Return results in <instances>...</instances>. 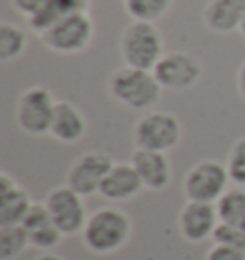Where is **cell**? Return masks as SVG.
<instances>
[{
	"label": "cell",
	"mask_w": 245,
	"mask_h": 260,
	"mask_svg": "<svg viewBox=\"0 0 245 260\" xmlns=\"http://www.w3.org/2000/svg\"><path fill=\"white\" fill-rule=\"evenodd\" d=\"M46 209L54 224L64 236H73L84 230L86 226V207L82 201V195L67 186H59L52 189L46 197Z\"/></svg>",
	"instance_id": "ba28073f"
},
{
	"label": "cell",
	"mask_w": 245,
	"mask_h": 260,
	"mask_svg": "<svg viewBox=\"0 0 245 260\" xmlns=\"http://www.w3.org/2000/svg\"><path fill=\"white\" fill-rule=\"evenodd\" d=\"M131 218L115 207L98 209L88 216L82 230V241L96 254H111L122 249L131 237Z\"/></svg>",
	"instance_id": "6da1fadb"
},
{
	"label": "cell",
	"mask_w": 245,
	"mask_h": 260,
	"mask_svg": "<svg viewBox=\"0 0 245 260\" xmlns=\"http://www.w3.org/2000/svg\"><path fill=\"white\" fill-rule=\"evenodd\" d=\"M237 31L241 32V37H243V39H245V17H243V19H241V25H239V29H237Z\"/></svg>",
	"instance_id": "f546056e"
},
{
	"label": "cell",
	"mask_w": 245,
	"mask_h": 260,
	"mask_svg": "<svg viewBox=\"0 0 245 260\" xmlns=\"http://www.w3.org/2000/svg\"><path fill=\"white\" fill-rule=\"evenodd\" d=\"M46 48L57 54H77L88 48L94 39V21L88 12L67 16L41 37Z\"/></svg>",
	"instance_id": "52a82bcc"
},
{
	"label": "cell",
	"mask_w": 245,
	"mask_h": 260,
	"mask_svg": "<svg viewBox=\"0 0 245 260\" xmlns=\"http://www.w3.org/2000/svg\"><path fill=\"white\" fill-rule=\"evenodd\" d=\"M121 56L129 67L154 71L163 57V37L156 23L132 21L121 37Z\"/></svg>",
	"instance_id": "3957f363"
},
{
	"label": "cell",
	"mask_w": 245,
	"mask_h": 260,
	"mask_svg": "<svg viewBox=\"0 0 245 260\" xmlns=\"http://www.w3.org/2000/svg\"><path fill=\"white\" fill-rule=\"evenodd\" d=\"M172 0H125V10L134 21L156 23L171 10Z\"/></svg>",
	"instance_id": "44dd1931"
},
{
	"label": "cell",
	"mask_w": 245,
	"mask_h": 260,
	"mask_svg": "<svg viewBox=\"0 0 245 260\" xmlns=\"http://www.w3.org/2000/svg\"><path fill=\"white\" fill-rule=\"evenodd\" d=\"M21 226L27 230V236H29V243L35 249H42V251H48L59 245L64 234L57 230V226L54 224V220L50 216L46 205L33 203L31 211L27 212L23 224Z\"/></svg>",
	"instance_id": "5bb4252c"
},
{
	"label": "cell",
	"mask_w": 245,
	"mask_h": 260,
	"mask_svg": "<svg viewBox=\"0 0 245 260\" xmlns=\"http://www.w3.org/2000/svg\"><path fill=\"white\" fill-rule=\"evenodd\" d=\"M230 174L226 165L212 159L196 162L184 178V195L188 201L199 203H217L222 195L228 191Z\"/></svg>",
	"instance_id": "5b68a950"
},
{
	"label": "cell",
	"mask_w": 245,
	"mask_h": 260,
	"mask_svg": "<svg viewBox=\"0 0 245 260\" xmlns=\"http://www.w3.org/2000/svg\"><path fill=\"white\" fill-rule=\"evenodd\" d=\"M201 63L188 52H169L163 54V57L154 67L157 82L163 90H188L196 86L201 79Z\"/></svg>",
	"instance_id": "9c48e42d"
},
{
	"label": "cell",
	"mask_w": 245,
	"mask_h": 260,
	"mask_svg": "<svg viewBox=\"0 0 245 260\" xmlns=\"http://www.w3.org/2000/svg\"><path fill=\"white\" fill-rule=\"evenodd\" d=\"M46 0H12V6L16 12H19L21 16L31 17L33 14H37L39 10L44 6Z\"/></svg>",
	"instance_id": "484cf974"
},
{
	"label": "cell",
	"mask_w": 245,
	"mask_h": 260,
	"mask_svg": "<svg viewBox=\"0 0 245 260\" xmlns=\"http://www.w3.org/2000/svg\"><path fill=\"white\" fill-rule=\"evenodd\" d=\"M27 230L19 226H0V258L12 260L29 247Z\"/></svg>",
	"instance_id": "7402d4cb"
},
{
	"label": "cell",
	"mask_w": 245,
	"mask_h": 260,
	"mask_svg": "<svg viewBox=\"0 0 245 260\" xmlns=\"http://www.w3.org/2000/svg\"><path fill=\"white\" fill-rule=\"evenodd\" d=\"M56 100L46 86H31L21 94L16 107L17 126L33 136L50 134Z\"/></svg>",
	"instance_id": "8992f818"
},
{
	"label": "cell",
	"mask_w": 245,
	"mask_h": 260,
	"mask_svg": "<svg viewBox=\"0 0 245 260\" xmlns=\"http://www.w3.org/2000/svg\"><path fill=\"white\" fill-rule=\"evenodd\" d=\"M245 17V0H209L203 10V23L217 35L237 31Z\"/></svg>",
	"instance_id": "9a60e30c"
},
{
	"label": "cell",
	"mask_w": 245,
	"mask_h": 260,
	"mask_svg": "<svg viewBox=\"0 0 245 260\" xmlns=\"http://www.w3.org/2000/svg\"><path fill=\"white\" fill-rule=\"evenodd\" d=\"M226 169H228L230 180L236 186H245V138H239L232 146L228 161H226Z\"/></svg>",
	"instance_id": "603a6c76"
},
{
	"label": "cell",
	"mask_w": 245,
	"mask_h": 260,
	"mask_svg": "<svg viewBox=\"0 0 245 260\" xmlns=\"http://www.w3.org/2000/svg\"><path fill=\"white\" fill-rule=\"evenodd\" d=\"M113 165V159L107 153H102V151L84 153L81 159L73 162V167L67 172V186L82 197L100 193V186Z\"/></svg>",
	"instance_id": "30bf717a"
},
{
	"label": "cell",
	"mask_w": 245,
	"mask_h": 260,
	"mask_svg": "<svg viewBox=\"0 0 245 260\" xmlns=\"http://www.w3.org/2000/svg\"><path fill=\"white\" fill-rule=\"evenodd\" d=\"M205 260H245V252L239 249L226 247V245H215L211 251L207 252Z\"/></svg>",
	"instance_id": "d4e9b609"
},
{
	"label": "cell",
	"mask_w": 245,
	"mask_h": 260,
	"mask_svg": "<svg viewBox=\"0 0 245 260\" xmlns=\"http://www.w3.org/2000/svg\"><path fill=\"white\" fill-rule=\"evenodd\" d=\"M17 182L12 176H10L8 172H0V193H6L10 191L12 187H16Z\"/></svg>",
	"instance_id": "4316f807"
},
{
	"label": "cell",
	"mask_w": 245,
	"mask_h": 260,
	"mask_svg": "<svg viewBox=\"0 0 245 260\" xmlns=\"http://www.w3.org/2000/svg\"><path fill=\"white\" fill-rule=\"evenodd\" d=\"M215 245H226L232 249H239L245 252V230L228 224H219L212 234Z\"/></svg>",
	"instance_id": "cb8c5ba5"
},
{
	"label": "cell",
	"mask_w": 245,
	"mask_h": 260,
	"mask_svg": "<svg viewBox=\"0 0 245 260\" xmlns=\"http://www.w3.org/2000/svg\"><path fill=\"white\" fill-rule=\"evenodd\" d=\"M142 187L144 184L132 162H115L100 186V195L107 201H127L136 197Z\"/></svg>",
	"instance_id": "4fadbf2b"
},
{
	"label": "cell",
	"mask_w": 245,
	"mask_h": 260,
	"mask_svg": "<svg viewBox=\"0 0 245 260\" xmlns=\"http://www.w3.org/2000/svg\"><path fill=\"white\" fill-rule=\"evenodd\" d=\"M50 134L64 144H75L86 134V119L71 102H56Z\"/></svg>",
	"instance_id": "e0dca14e"
},
{
	"label": "cell",
	"mask_w": 245,
	"mask_h": 260,
	"mask_svg": "<svg viewBox=\"0 0 245 260\" xmlns=\"http://www.w3.org/2000/svg\"><path fill=\"white\" fill-rule=\"evenodd\" d=\"M25 46H27V35L23 29L8 21H2L0 23V61L8 63L17 59L25 52Z\"/></svg>",
	"instance_id": "ffe728a7"
},
{
	"label": "cell",
	"mask_w": 245,
	"mask_h": 260,
	"mask_svg": "<svg viewBox=\"0 0 245 260\" xmlns=\"http://www.w3.org/2000/svg\"><path fill=\"white\" fill-rule=\"evenodd\" d=\"M237 90H239L241 98L245 100V61L241 63L239 71H237Z\"/></svg>",
	"instance_id": "83f0119b"
},
{
	"label": "cell",
	"mask_w": 245,
	"mask_h": 260,
	"mask_svg": "<svg viewBox=\"0 0 245 260\" xmlns=\"http://www.w3.org/2000/svg\"><path fill=\"white\" fill-rule=\"evenodd\" d=\"M161 90L163 88L157 82L154 71L136 69L129 65L117 69L109 79V94L121 106L134 111L151 109L161 100Z\"/></svg>",
	"instance_id": "7a4b0ae2"
},
{
	"label": "cell",
	"mask_w": 245,
	"mask_h": 260,
	"mask_svg": "<svg viewBox=\"0 0 245 260\" xmlns=\"http://www.w3.org/2000/svg\"><path fill=\"white\" fill-rule=\"evenodd\" d=\"M86 10H88V0H46L37 14L27 17V23L31 27V31L42 37L48 29H52L67 16L86 12Z\"/></svg>",
	"instance_id": "2e32d148"
},
{
	"label": "cell",
	"mask_w": 245,
	"mask_h": 260,
	"mask_svg": "<svg viewBox=\"0 0 245 260\" xmlns=\"http://www.w3.org/2000/svg\"><path fill=\"white\" fill-rule=\"evenodd\" d=\"M219 224H221V220H219V212H217L215 203L188 201L182 207L178 216L180 234L190 243H201L205 239L212 237Z\"/></svg>",
	"instance_id": "8fae6325"
},
{
	"label": "cell",
	"mask_w": 245,
	"mask_h": 260,
	"mask_svg": "<svg viewBox=\"0 0 245 260\" xmlns=\"http://www.w3.org/2000/svg\"><path fill=\"white\" fill-rule=\"evenodd\" d=\"M37 260H64V258L57 256V254H42V256H39Z\"/></svg>",
	"instance_id": "f1b7e54d"
},
{
	"label": "cell",
	"mask_w": 245,
	"mask_h": 260,
	"mask_svg": "<svg viewBox=\"0 0 245 260\" xmlns=\"http://www.w3.org/2000/svg\"><path fill=\"white\" fill-rule=\"evenodd\" d=\"M33 201L23 187H12L6 193H0V226H19L23 224Z\"/></svg>",
	"instance_id": "ac0fdd59"
},
{
	"label": "cell",
	"mask_w": 245,
	"mask_h": 260,
	"mask_svg": "<svg viewBox=\"0 0 245 260\" xmlns=\"http://www.w3.org/2000/svg\"><path fill=\"white\" fill-rule=\"evenodd\" d=\"M182 124L178 117L167 111H149L142 115L134 126V144L138 149L167 153L180 144Z\"/></svg>",
	"instance_id": "277c9868"
},
{
	"label": "cell",
	"mask_w": 245,
	"mask_h": 260,
	"mask_svg": "<svg viewBox=\"0 0 245 260\" xmlns=\"http://www.w3.org/2000/svg\"><path fill=\"white\" fill-rule=\"evenodd\" d=\"M132 167L136 169L140 180L144 187L147 189H165V187L171 184L172 171H171V161L167 153L161 151H149V149H138L132 153Z\"/></svg>",
	"instance_id": "7c38bea8"
},
{
	"label": "cell",
	"mask_w": 245,
	"mask_h": 260,
	"mask_svg": "<svg viewBox=\"0 0 245 260\" xmlns=\"http://www.w3.org/2000/svg\"><path fill=\"white\" fill-rule=\"evenodd\" d=\"M217 212L221 224L236 226L245 230V189L243 187H234L228 189L217 201Z\"/></svg>",
	"instance_id": "d6986e66"
}]
</instances>
